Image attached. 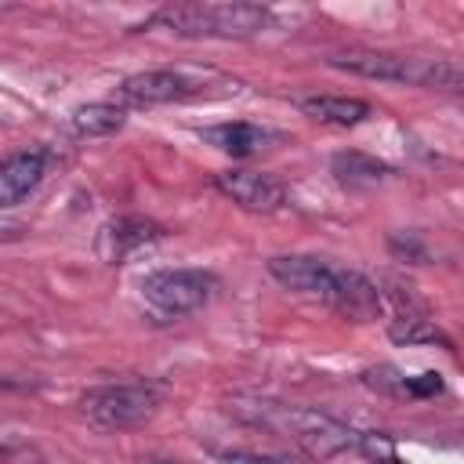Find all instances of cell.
Instances as JSON below:
<instances>
[{
	"instance_id": "6da1fadb",
	"label": "cell",
	"mask_w": 464,
	"mask_h": 464,
	"mask_svg": "<svg viewBox=\"0 0 464 464\" xmlns=\"http://www.w3.org/2000/svg\"><path fill=\"white\" fill-rule=\"evenodd\" d=\"M225 410L239 424L290 442L308 460H330L344 450H355V439H359V431H352L344 420H337L323 410H312V406H297V402H279V399H261V395H232L225 402Z\"/></svg>"
},
{
	"instance_id": "7a4b0ae2",
	"label": "cell",
	"mask_w": 464,
	"mask_h": 464,
	"mask_svg": "<svg viewBox=\"0 0 464 464\" xmlns=\"http://www.w3.org/2000/svg\"><path fill=\"white\" fill-rule=\"evenodd\" d=\"M268 276L290 294L323 301L344 319L370 323L381 312V290L355 268H337L312 254H276L268 257Z\"/></svg>"
},
{
	"instance_id": "3957f363",
	"label": "cell",
	"mask_w": 464,
	"mask_h": 464,
	"mask_svg": "<svg viewBox=\"0 0 464 464\" xmlns=\"http://www.w3.org/2000/svg\"><path fill=\"white\" fill-rule=\"evenodd\" d=\"M261 4H170L160 7L145 25L167 29L181 40H250L268 25Z\"/></svg>"
},
{
	"instance_id": "277c9868",
	"label": "cell",
	"mask_w": 464,
	"mask_h": 464,
	"mask_svg": "<svg viewBox=\"0 0 464 464\" xmlns=\"http://www.w3.org/2000/svg\"><path fill=\"white\" fill-rule=\"evenodd\" d=\"M326 65L366 76V80H384V83H413V87H431V91H460V65L450 58H420V54H395V51H334Z\"/></svg>"
},
{
	"instance_id": "5b68a950",
	"label": "cell",
	"mask_w": 464,
	"mask_h": 464,
	"mask_svg": "<svg viewBox=\"0 0 464 464\" xmlns=\"http://www.w3.org/2000/svg\"><path fill=\"white\" fill-rule=\"evenodd\" d=\"M210 87H221V94H236L239 83L214 72V69H149L134 72L120 83L123 105H170V102H196V98H218Z\"/></svg>"
},
{
	"instance_id": "8992f818",
	"label": "cell",
	"mask_w": 464,
	"mask_h": 464,
	"mask_svg": "<svg viewBox=\"0 0 464 464\" xmlns=\"http://www.w3.org/2000/svg\"><path fill=\"white\" fill-rule=\"evenodd\" d=\"M160 410V388L145 381L98 384L80 395V413L102 431H130L152 420Z\"/></svg>"
},
{
	"instance_id": "52a82bcc",
	"label": "cell",
	"mask_w": 464,
	"mask_h": 464,
	"mask_svg": "<svg viewBox=\"0 0 464 464\" xmlns=\"http://www.w3.org/2000/svg\"><path fill=\"white\" fill-rule=\"evenodd\" d=\"M218 290V276L207 268H156L141 279L145 304L163 319H181L199 312Z\"/></svg>"
},
{
	"instance_id": "ba28073f",
	"label": "cell",
	"mask_w": 464,
	"mask_h": 464,
	"mask_svg": "<svg viewBox=\"0 0 464 464\" xmlns=\"http://www.w3.org/2000/svg\"><path fill=\"white\" fill-rule=\"evenodd\" d=\"M214 188L250 214H276L286 207V185H283V178H276L268 170H246V167L218 170Z\"/></svg>"
},
{
	"instance_id": "9c48e42d",
	"label": "cell",
	"mask_w": 464,
	"mask_h": 464,
	"mask_svg": "<svg viewBox=\"0 0 464 464\" xmlns=\"http://www.w3.org/2000/svg\"><path fill=\"white\" fill-rule=\"evenodd\" d=\"M167 228L149 221V218H138V214H123V218H112L98 228V239H94V250L105 265H123L134 250L163 239Z\"/></svg>"
},
{
	"instance_id": "30bf717a",
	"label": "cell",
	"mask_w": 464,
	"mask_h": 464,
	"mask_svg": "<svg viewBox=\"0 0 464 464\" xmlns=\"http://www.w3.org/2000/svg\"><path fill=\"white\" fill-rule=\"evenodd\" d=\"M199 138L207 145H214L218 152L232 156V160H246V156H257L265 149H272L276 141H283L279 130L272 127H261V123H250V120H232V123H214V127H203Z\"/></svg>"
},
{
	"instance_id": "8fae6325",
	"label": "cell",
	"mask_w": 464,
	"mask_h": 464,
	"mask_svg": "<svg viewBox=\"0 0 464 464\" xmlns=\"http://www.w3.org/2000/svg\"><path fill=\"white\" fill-rule=\"evenodd\" d=\"M47 174V152L44 149H29V152H14L7 160H0V207H14L22 203Z\"/></svg>"
},
{
	"instance_id": "7c38bea8",
	"label": "cell",
	"mask_w": 464,
	"mask_h": 464,
	"mask_svg": "<svg viewBox=\"0 0 464 464\" xmlns=\"http://www.w3.org/2000/svg\"><path fill=\"white\" fill-rule=\"evenodd\" d=\"M388 334H392L395 344H442V348H453L450 337L439 330V323L424 312V304H417V301L406 304L402 297L395 304V315L388 323Z\"/></svg>"
},
{
	"instance_id": "4fadbf2b",
	"label": "cell",
	"mask_w": 464,
	"mask_h": 464,
	"mask_svg": "<svg viewBox=\"0 0 464 464\" xmlns=\"http://www.w3.org/2000/svg\"><path fill=\"white\" fill-rule=\"evenodd\" d=\"M297 109L308 120H319L330 127H359L370 116V102L348 98V94H308L297 102Z\"/></svg>"
},
{
	"instance_id": "5bb4252c",
	"label": "cell",
	"mask_w": 464,
	"mask_h": 464,
	"mask_svg": "<svg viewBox=\"0 0 464 464\" xmlns=\"http://www.w3.org/2000/svg\"><path fill=\"white\" fill-rule=\"evenodd\" d=\"M69 123H72V130H76L80 138H105V134L123 130L127 109L116 105V102H87V105H76V109H72Z\"/></svg>"
},
{
	"instance_id": "9a60e30c",
	"label": "cell",
	"mask_w": 464,
	"mask_h": 464,
	"mask_svg": "<svg viewBox=\"0 0 464 464\" xmlns=\"http://www.w3.org/2000/svg\"><path fill=\"white\" fill-rule=\"evenodd\" d=\"M330 170H334V178H337L341 185H348V188L377 185L381 178H388V174H392V167H388V163H381V160H373V156H366V152H359V149L337 152V156L330 160Z\"/></svg>"
},
{
	"instance_id": "2e32d148",
	"label": "cell",
	"mask_w": 464,
	"mask_h": 464,
	"mask_svg": "<svg viewBox=\"0 0 464 464\" xmlns=\"http://www.w3.org/2000/svg\"><path fill=\"white\" fill-rule=\"evenodd\" d=\"M355 450H359L370 464H399L395 442H392L384 431H362V435L355 439Z\"/></svg>"
},
{
	"instance_id": "e0dca14e",
	"label": "cell",
	"mask_w": 464,
	"mask_h": 464,
	"mask_svg": "<svg viewBox=\"0 0 464 464\" xmlns=\"http://www.w3.org/2000/svg\"><path fill=\"white\" fill-rule=\"evenodd\" d=\"M218 464H294L290 457H276V453H254V450H232L221 453Z\"/></svg>"
},
{
	"instance_id": "ac0fdd59",
	"label": "cell",
	"mask_w": 464,
	"mask_h": 464,
	"mask_svg": "<svg viewBox=\"0 0 464 464\" xmlns=\"http://www.w3.org/2000/svg\"><path fill=\"white\" fill-rule=\"evenodd\" d=\"M18 453H25V442H18V439H11V435H4V431H0V464L14 460Z\"/></svg>"
},
{
	"instance_id": "d6986e66",
	"label": "cell",
	"mask_w": 464,
	"mask_h": 464,
	"mask_svg": "<svg viewBox=\"0 0 464 464\" xmlns=\"http://www.w3.org/2000/svg\"><path fill=\"white\" fill-rule=\"evenodd\" d=\"M29 388H36V381H25V377H7V373H0V392H29Z\"/></svg>"
},
{
	"instance_id": "ffe728a7",
	"label": "cell",
	"mask_w": 464,
	"mask_h": 464,
	"mask_svg": "<svg viewBox=\"0 0 464 464\" xmlns=\"http://www.w3.org/2000/svg\"><path fill=\"white\" fill-rule=\"evenodd\" d=\"M141 464H178V460H160V457H152V460H141Z\"/></svg>"
}]
</instances>
